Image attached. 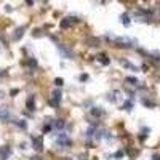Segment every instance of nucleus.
Returning <instances> with one entry per match:
<instances>
[{"label":"nucleus","instance_id":"nucleus-1","mask_svg":"<svg viewBox=\"0 0 160 160\" xmlns=\"http://www.w3.org/2000/svg\"><path fill=\"white\" fill-rule=\"evenodd\" d=\"M56 48H58V51H59L61 58H64V59H72V58H74L72 50H69L67 47H64V45H61V43H58Z\"/></svg>","mask_w":160,"mask_h":160},{"label":"nucleus","instance_id":"nucleus-2","mask_svg":"<svg viewBox=\"0 0 160 160\" xmlns=\"http://www.w3.org/2000/svg\"><path fill=\"white\" fill-rule=\"evenodd\" d=\"M115 45L120 47V48H130L133 45V40L128 39V37H117L115 39Z\"/></svg>","mask_w":160,"mask_h":160},{"label":"nucleus","instance_id":"nucleus-3","mask_svg":"<svg viewBox=\"0 0 160 160\" xmlns=\"http://www.w3.org/2000/svg\"><path fill=\"white\" fill-rule=\"evenodd\" d=\"M61 91L59 90H53L51 91V99H50V104H51L53 107H58V104L61 103Z\"/></svg>","mask_w":160,"mask_h":160},{"label":"nucleus","instance_id":"nucleus-4","mask_svg":"<svg viewBox=\"0 0 160 160\" xmlns=\"http://www.w3.org/2000/svg\"><path fill=\"white\" fill-rule=\"evenodd\" d=\"M56 144H58V146H70V139H69V136H67L66 133H63V131H61V133L58 135V141H56Z\"/></svg>","mask_w":160,"mask_h":160},{"label":"nucleus","instance_id":"nucleus-5","mask_svg":"<svg viewBox=\"0 0 160 160\" xmlns=\"http://www.w3.org/2000/svg\"><path fill=\"white\" fill-rule=\"evenodd\" d=\"M24 30H26V27H24V26L18 27V29L15 30V34H13V37H11V40H13V42H18V40L21 39L23 35H24Z\"/></svg>","mask_w":160,"mask_h":160},{"label":"nucleus","instance_id":"nucleus-6","mask_svg":"<svg viewBox=\"0 0 160 160\" xmlns=\"http://www.w3.org/2000/svg\"><path fill=\"white\" fill-rule=\"evenodd\" d=\"M10 155H11V147H8V146L0 147V159H2V160H6Z\"/></svg>","mask_w":160,"mask_h":160},{"label":"nucleus","instance_id":"nucleus-7","mask_svg":"<svg viewBox=\"0 0 160 160\" xmlns=\"http://www.w3.org/2000/svg\"><path fill=\"white\" fill-rule=\"evenodd\" d=\"M0 120H2V122H10V120H11V114H10V111L6 107L0 111Z\"/></svg>","mask_w":160,"mask_h":160},{"label":"nucleus","instance_id":"nucleus-8","mask_svg":"<svg viewBox=\"0 0 160 160\" xmlns=\"http://www.w3.org/2000/svg\"><path fill=\"white\" fill-rule=\"evenodd\" d=\"M120 64L123 67H127V69H130V70H133V72H138V66H135V64H131L130 61H127V59H120Z\"/></svg>","mask_w":160,"mask_h":160},{"label":"nucleus","instance_id":"nucleus-9","mask_svg":"<svg viewBox=\"0 0 160 160\" xmlns=\"http://www.w3.org/2000/svg\"><path fill=\"white\" fill-rule=\"evenodd\" d=\"M91 115L96 117V118H99V117H104L106 112L103 111V107H91Z\"/></svg>","mask_w":160,"mask_h":160},{"label":"nucleus","instance_id":"nucleus-10","mask_svg":"<svg viewBox=\"0 0 160 160\" xmlns=\"http://www.w3.org/2000/svg\"><path fill=\"white\" fill-rule=\"evenodd\" d=\"M32 146H34V149H35L37 152H40L43 149V146H42V138H32Z\"/></svg>","mask_w":160,"mask_h":160},{"label":"nucleus","instance_id":"nucleus-11","mask_svg":"<svg viewBox=\"0 0 160 160\" xmlns=\"http://www.w3.org/2000/svg\"><path fill=\"white\" fill-rule=\"evenodd\" d=\"M26 107L29 109V111H34V109H35V96H34V94H30V96L27 98V101H26Z\"/></svg>","mask_w":160,"mask_h":160},{"label":"nucleus","instance_id":"nucleus-12","mask_svg":"<svg viewBox=\"0 0 160 160\" xmlns=\"http://www.w3.org/2000/svg\"><path fill=\"white\" fill-rule=\"evenodd\" d=\"M75 21H77V18H66V19L61 21V27H63V29H67V27H70V24L75 23Z\"/></svg>","mask_w":160,"mask_h":160},{"label":"nucleus","instance_id":"nucleus-13","mask_svg":"<svg viewBox=\"0 0 160 160\" xmlns=\"http://www.w3.org/2000/svg\"><path fill=\"white\" fill-rule=\"evenodd\" d=\"M133 107H135V104H133V101L131 99H128V101H125L123 104H122V109H125L127 112H130V111H133Z\"/></svg>","mask_w":160,"mask_h":160},{"label":"nucleus","instance_id":"nucleus-14","mask_svg":"<svg viewBox=\"0 0 160 160\" xmlns=\"http://www.w3.org/2000/svg\"><path fill=\"white\" fill-rule=\"evenodd\" d=\"M117 96H118V91H112V93L107 94V101L109 103H117Z\"/></svg>","mask_w":160,"mask_h":160},{"label":"nucleus","instance_id":"nucleus-15","mask_svg":"<svg viewBox=\"0 0 160 160\" xmlns=\"http://www.w3.org/2000/svg\"><path fill=\"white\" fill-rule=\"evenodd\" d=\"M120 21L123 26H130V15H128V13H123V15L120 16Z\"/></svg>","mask_w":160,"mask_h":160},{"label":"nucleus","instance_id":"nucleus-16","mask_svg":"<svg viewBox=\"0 0 160 160\" xmlns=\"http://www.w3.org/2000/svg\"><path fill=\"white\" fill-rule=\"evenodd\" d=\"M98 61H99L101 64H104V66H107V64L111 63V59H109V58L106 56V54H103V53H101L99 56H98Z\"/></svg>","mask_w":160,"mask_h":160},{"label":"nucleus","instance_id":"nucleus-17","mask_svg":"<svg viewBox=\"0 0 160 160\" xmlns=\"http://www.w3.org/2000/svg\"><path fill=\"white\" fill-rule=\"evenodd\" d=\"M96 130H98V128L90 127V128L87 130V135H85V136H87V138H94V135H96Z\"/></svg>","mask_w":160,"mask_h":160},{"label":"nucleus","instance_id":"nucleus-18","mask_svg":"<svg viewBox=\"0 0 160 160\" xmlns=\"http://www.w3.org/2000/svg\"><path fill=\"white\" fill-rule=\"evenodd\" d=\"M88 43H90V47H99V39L90 37V39H88Z\"/></svg>","mask_w":160,"mask_h":160},{"label":"nucleus","instance_id":"nucleus-19","mask_svg":"<svg viewBox=\"0 0 160 160\" xmlns=\"http://www.w3.org/2000/svg\"><path fill=\"white\" fill-rule=\"evenodd\" d=\"M64 127H66L64 120H56V122H54V128H56V130H63Z\"/></svg>","mask_w":160,"mask_h":160},{"label":"nucleus","instance_id":"nucleus-20","mask_svg":"<svg viewBox=\"0 0 160 160\" xmlns=\"http://www.w3.org/2000/svg\"><path fill=\"white\" fill-rule=\"evenodd\" d=\"M125 82H127L128 85H138V79H136V77H127Z\"/></svg>","mask_w":160,"mask_h":160},{"label":"nucleus","instance_id":"nucleus-21","mask_svg":"<svg viewBox=\"0 0 160 160\" xmlns=\"http://www.w3.org/2000/svg\"><path fill=\"white\" fill-rule=\"evenodd\" d=\"M16 127H19L21 130H26V128H27V123H26L24 120H19V122H16Z\"/></svg>","mask_w":160,"mask_h":160},{"label":"nucleus","instance_id":"nucleus-22","mask_svg":"<svg viewBox=\"0 0 160 160\" xmlns=\"http://www.w3.org/2000/svg\"><path fill=\"white\" fill-rule=\"evenodd\" d=\"M142 104H144V106H147V107H155V104L152 103V101H147V99H142Z\"/></svg>","mask_w":160,"mask_h":160},{"label":"nucleus","instance_id":"nucleus-23","mask_svg":"<svg viewBox=\"0 0 160 160\" xmlns=\"http://www.w3.org/2000/svg\"><path fill=\"white\" fill-rule=\"evenodd\" d=\"M54 85H56V87H63V85H64V80L61 79V77H59V79H54Z\"/></svg>","mask_w":160,"mask_h":160},{"label":"nucleus","instance_id":"nucleus-24","mask_svg":"<svg viewBox=\"0 0 160 160\" xmlns=\"http://www.w3.org/2000/svg\"><path fill=\"white\" fill-rule=\"evenodd\" d=\"M122 157H123V152H122V151H118V152H115V154H114V159H122Z\"/></svg>","mask_w":160,"mask_h":160},{"label":"nucleus","instance_id":"nucleus-25","mask_svg":"<svg viewBox=\"0 0 160 160\" xmlns=\"http://www.w3.org/2000/svg\"><path fill=\"white\" fill-rule=\"evenodd\" d=\"M50 130H51V125H50V123H48V125H45V127H43V133H48Z\"/></svg>","mask_w":160,"mask_h":160},{"label":"nucleus","instance_id":"nucleus-26","mask_svg":"<svg viewBox=\"0 0 160 160\" xmlns=\"http://www.w3.org/2000/svg\"><path fill=\"white\" fill-rule=\"evenodd\" d=\"M79 79H80L82 82H83V80H88V75H87V74H82V75L79 77Z\"/></svg>","mask_w":160,"mask_h":160},{"label":"nucleus","instance_id":"nucleus-27","mask_svg":"<svg viewBox=\"0 0 160 160\" xmlns=\"http://www.w3.org/2000/svg\"><path fill=\"white\" fill-rule=\"evenodd\" d=\"M152 160H160V154H154L152 155Z\"/></svg>","mask_w":160,"mask_h":160},{"label":"nucleus","instance_id":"nucleus-28","mask_svg":"<svg viewBox=\"0 0 160 160\" xmlns=\"http://www.w3.org/2000/svg\"><path fill=\"white\" fill-rule=\"evenodd\" d=\"M5 10L10 13V11H11V5H5Z\"/></svg>","mask_w":160,"mask_h":160},{"label":"nucleus","instance_id":"nucleus-29","mask_svg":"<svg viewBox=\"0 0 160 160\" xmlns=\"http://www.w3.org/2000/svg\"><path fill=\"white\" fill-rule=\"evenodd\" d=\"M30 160H42L40 157H34V159H30Z\"/></svg>","mask_w":160,"mask_h":160},{"label":"nucleus","instance_id":"nucleus-30","mask_svg":"<svg viewBox=\"0 0 160 160\" xmlns=\"http://www.w3.org/2000/svg\"><path fill=\"white\" fill-rule=\"evenodd\" d=\"M159 59H160V58H159Z\"/></svg>","mask_w":160,"mask_h":160}]
</instances>
